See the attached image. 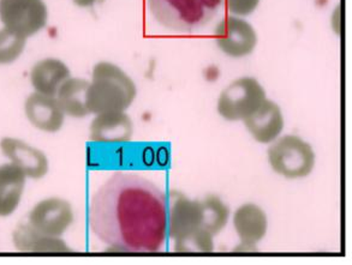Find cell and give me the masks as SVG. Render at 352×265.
I'll use <instances>...</instances> for the list:
<instances>
[{
	"label": "cell",
	"instance_id": "4fadbf2b",
	"mask_svg": "<svg viewBox=\"0 0 352 265\" xmlns=\"http://www.w3.org/2000/svg\"><path fill=\"white\" fill-rule=\"evenodd\" d=\"M23 109L24 115L30 125L43 132L60 131L67 118L56 96L38 94L35 91L27 96Z\"/></svg>",
	"mask_w": 352,
	"mask_h": 265
},
{
	"label": "cell",
	"instance_id": "d6986e66",
	"mask_svg": "<svg viewBox=\"0 0 352 265\" xmlns=\"http://www.w3.org/2000/svg\"><path fill=\"white\" fill-rule=\"evenodd\" d=\"M201 202L204 205L202 228L215 237L229 222L230 208L217 194H208Z\"/></svg>",
	"mask_w": 352,
	"mask_h": 265
},
{
	"label": "cell",
	"instance_id": "6da1fadb",
	"mask_svg": "<svg viewBox=\"0 0 352 265\" xmlns=\"http://www.w3.org/2000/svg\"><path fill=\"white\" fill-rule=\"evenodd\" d=\"M88 226L112 250L155 253L168 238V200L152 180L131 172H116L88 205Z\"/></svg>",
	"mask_w": 352,
	"mask_h": 265
},
{
	"label": "cell",
	"instance_id": "30bf717a",
	"mask_svg": "<svg viewBox=\"0 0 352 265\" xmlns=\"http://www.w3.org/2000/svg\"><path fill=\"white\" fill-rule=\"evenodd\" d=\"M0 150L10 163L19 167L29 179L38 180L47 176L50 162L46 154L23 139L3 137L0 139Z\"/></svg>",
	"mask_w": 352,
	"mask_h": 265
},
{
	"label": "cell",
	"instance_id": "603a6c76",
	"mask_svg": "<svg viewBox=\"0 0 352 265\" xmlns=\"http://www.w3.org/2000/svg\"><path fill=\"white\" fill-rule=\"evenodd\" d=\"M77 6L80 8H91L94 5L98 4L101 0H72Z\"/></svg>",
	"mask_w": 352,
	"mask_h": 265
},
{
	"label": "cell",
	"instance_id": "9c48e42d",
	"mask_svg": "<svg viewBox=\"0 0 352 265\" xmlns=\"http://www.w3.org/2000/svg\"><path fill=\"white\" fill-rule=\"evenodd\" d=\"M204 205L201 200L190 199L182 192L173 191L171 208L168 209V237L178 242L202 228Z\"/></svg>",
	"mask_w": 352,
	"mask_h": 265
},
{
	"label": "cell",
	"instance_id": "8992f818",
	"mask_svg": "<svg viewBox=\"0 0 352 265\" xmlns=\"http://www.w3.org/2000/svg\"><path fill=\"white\" fill-rule=\"evenodd\" d=\"M0 22L25 38H32L47 25V4L45 0H0Z\"/></svg>",
	"mask_w": 352,
	"mask_h": 265
},
{
	"label": "cell",
	"instance_id": "5bb4252c",
	"mask_svg": "<svg viewBox=\"0 0 352 265\" xmlns=\"http://www.w3.org/2000/svg\"><path fill=\"white\" fill-rule=\"evenodd\" d=\"M133 136V122L126 111L94 114L89 125V137L99 143L129 142Z\"/></svg>",
	"mask_w": 352,
	"mask_h": 265
},
{
	"label": "cell",
	"instance_id": "44dd1931",
	"mask_svg": "<svg viewBox=\"0 0 352 265\" xmlns=\"http://www.w3.org/2000/svg\"><path fill=\"white\" fill-rule=\"evenodd\" d=\"M175 250L177 252H212L214 250V237L200 228L184 239L175 242Z\"/></svg>",
	"mask_w": 352,
	"mask_h": 265
},
{
	"label": "cell",
	"instance_id": "7a4b0ae2",
	"mask_svg": "<svg viewBox=\"0 0 352 265\" xmlns=\"http://www.w3.org/2000/svg\"><path fill=\"white\" fill-rule=\"evenodd\" d=\"M138 97V86L122 67L112 62H96L87 89L89 113L128 111Z\"/></svg>",
	"mask_w": 352,
	"mask_h": 265
},
{
	"label": "cell",
	"instance_id": "8fae6325",
	"mask_svg": "<svg viewBox=\"0 0 352 265\" xmlns=\"http://www.w3.org/2000/svg\"><path fill=\"white\" fill-rule=\"evenodd\" d=\"M232 224L241 244L237 251H255L266 237L268 218L263 209L255 203H244L234 210Z\"/></svg>",
	"mask_w": 352,
	"mask_h": 265
},
{
	"label": "cell",
	"instance_id": "9a60e30c",
	"mask_svg": "<svg viewBox=\"0 0 352 265\" xmlns=\"http://www.w3.org/2000/svg\"><path fill=\"white\" fill-rule=\"evenodd\" d=\"M72 77V71L59 58L40 59L30 69L29 80L33 90L38 94L56 96L63 83Z\"/></svg>",
	"mask_w": 352,
	"mask_h": 265
},
{
	"label": "cell",
	"instance_id": "ac0fdd59",
	"mask_svg": "<svg viewBox=\"0 0 352 265\" xmlns=\"http://www.w3.org/2000/svg\"><path fill=\"white\" fill-rule=\"evenodd\" d=\"M88 84V80L72 76L59 88L56 94V99L65 117L82 119L91 114L87 106Z\"/></svg>",
	"mask_w": 352,
	"mask_h": 265
},
{
	"label": "cell",
	"instance_id": "52a82bcc",
	"mask_svg": "<svg viewBox=\"0 0 352 265\" xmlns=\"http://www.w3.org/2000/svg\"><path fill=\"white\" fill-rule=\"evenodd\" d=\"M217 46L225 56L243 59L255 52L258 43L256 29L245 17L228 14L214 29Z\"/></svg>",
	"mask_w": 352,
	"mask_h": 265
},
{
	"label": "cell",
	"instance_id": "ba28073f",
	"mask_svg": "<svg viewBox=\"0 0 352 265\" xmlns=\"http://www.w3.org/2000/svg\"><path fill=\"white\" fill-rule=\"evenodd\" d=\"M75 222V213L67 199L50 197L34 205L28 223L38 232L51 237H60Z\"/></svg>",
	"mask_w": 352,
	"mask_h": 265
},
{
	"label": "cell",
	"instance_id": "5b68a950",
	"mask_svg": "<svg viewBox=\"0 0 352 265\" xmlns=\"http://www.w3.org/2000/svg\"><path fill=\"white\" fill-rule=\"evenodd\" d=\"M266 99V89L257 78L238 77L220 93L217 112L228 122H244Z\"/></svg>",
	"mask_w": 352,
	"mask_h": 265
},
{
	"label": "cell",
	"instance_id": "7c38bea8",
	"mask_svg": "<svg viewBox=\"0 0 352 265\" xmlns=\"http://www.w3.org/2000/svg\"><path fill=\"white\" fill-rule=\"evenodd\" d=\"M244 128L257 143L271 144L281 136L285 128V117L280 106L267 97L261 106L248 117Z\"/></svg>",
	"mask_w": 352,
	"mask_h": 265
},
{
	"label": "cell",
	"instance_id": "277c9868",
	"mask_svg": "<svg viewBox=\"0 0 352 265\" xmlns=\"http://www.w3.org/2000/svg\"><path fill=\"white\" fill-rule=\"evenodd\" d=\"M267 160L278 176L286 179H303L314 171L316 154L309 142L289 133L270 144Z\"/></svg>",
	"mask_w": 352,
	"mask_h": 265
},
{
	"label": "cell",
	"instance_id": "2e32d148",
	"mask_svg": "<svg viewBox=\"0 0 352 265\" xmlns=\"http://www.w3.org/2000/svg\"><path fill=\"white\" fill-rule=\"evenodd\" d=\"M16 250L29 253H62L72 251L60 237H51L38 232L29 223L19 224L12 233Z\"/></svg>",
	"mask_w": 352,
	"mask_h": 265
},
{
	"label": "cell",
	"instance_id": "7402d4cb",
	"mask_svg": "<svg viewBox=\"0 0 352 265\" xmlns=\"http://www.w3.org/2000/svg\"><path fill=\"white\" fill-rule=\"evenodd\" d=\"M261 0H225L230 14L248 17L256 11Z\"/></svg>",
	"mask_w": 352,
	"mask_h": 265
},
{
	"label": "cell",
	"instance_id": "3957f363",
	"mask_svg": "<svg viewBox=\"0 0 352 265\" xmlns=\"http://www.w3.org/2000/svg\"><path fill=\"white\" fill-rule=\"evenodd\" d=\"M157 24L175 33H196L213 21L225 0H147Z\"/></svg>",
	"mask_w": 352,
	"mask_h": 265
},
{
	"label": "cell",
	"instance_id": "e0dca14e",
	"mask_svg": "<svg viewBox=\"0 0 352 265\" xmlns=\"http://www.w3.org/2000/svg\"><path fill=\"white\" fill-rule=\"evenodd\" d=\"M27 176L12 163L0 165V218L17 210L23 197Z\"/></svg>",
	"mask_w": 352,
	"mask_h": 265
},
{
	"label": "cell",
	"instance_id": "ffe728a7",
	"mask_svg": "<svg viewBox=\"0 0 352 265\" xmlns=\"http://www.w3.org/2000/svg\"><path fill=\"white\" fill-rule=\"evenodd\" d=\"M28 38L10 29L0 28V67L11 65L22 57Z\"/></svg>",
	"mask_w": 352,
	"mask_h": 265
}]
</instances>
